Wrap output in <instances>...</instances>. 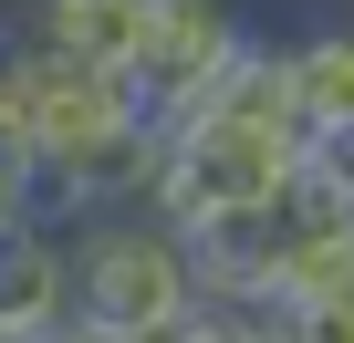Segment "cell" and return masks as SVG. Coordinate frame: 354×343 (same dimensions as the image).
Listing matches in <instances>:
<instances>
[{
	"instance_id": "cell-1",
	"label": "cell",
	"mask_w": 354,
	"mask_h": 343,
	"mask_svg": "<svg viewBox=\"0 0 354 343\" xmlns=\"http://www.w3.org/2000/svg\"><path fill=\"white\" fill-rule=\"evenodd\" d=\"M292 177V125H261V115H188V125H167L156 146V177H146V219L167 229H188L209 208H261L281 198Z\"/></svg>"
},
{
	"instance_id": "cell-2",
	"label": "cell",
	"mask_w": 354,
	"mask_h": 343,
	"mask_svg": "<svg viewBox=\"0 0 354 343\" xmlns=\"http://www.w3.org/2000/svg\"><path fill=\"white\" fill-rule=\"evenodd\" d=\"M63 271H73V312L84 322H125L156 333L177 302H188V260H177V229L146 208H94L63 229Z\"/></svg>"
},
{
	"instance_id": "cell-3",
	"label": "cell",
	"mask_w": 354,
	"mask_h": 343,
	"mask_svg": "<svg viewBox=\"0 0 354 343\" xmlns=\"http://www.w3.org/2000/svg\"><path fill=\"white\" fill-rule=\"evenodd\" d=\"M230 42H240V0H156V11H146V42L115 63L125 115L156 125V135L188 125V115H209V84H219Z\"/></svg>"
},
{
	"instance_id": "cell-4",
	"label": "cell",
	"mask_w": 354,
	"mask_h": 343,
	"mask_svg": "<svg viewBox=\"0 0 354 343\" xmlns=\"http://www.w3.org/2000/svg\"><path fill=\"white\" fill-rule=\"evenodd\" d=\"M281 260H271V291L261 312H313V302H354V208L281 177Z\"/></svg>"
},
{
	"instance_id": "cell-5",
	"label": "cell",
	"mask_w": 354,
	"mask_h": 343,
	"mask_svg": "<svg viewBox=\"0 0 354 343\" xmlns=\"http://www.w3.org/2000/svg\"><path fill=\"white\" fill-rule=\"evenodd\" d=\"M177 260H188V291H230V302H261L271 291V260H281V208H209L177 229Z\"/></svg>"
},
{
	"instance_id": "cell-6",
	"label": "cell",
	"mask_w": 354,
	"mask_h": 343,
	"mask_svg": "<svg viewBox=\"0 0 354 343\" xmlns=\"http://www.w3.org/2000/svg\"><path fill=\"white\" fill-rule=\"evenodd\" d=\"M73 312V271H63V229L42 219H11L0 229V343L11 333H42Z\"/></svg>"
},
{
	"instance_id": "cell-7",
	"label": "cell",
	"mask_w": 354,
	"mask_h": 343,
	"mask_svg": "<svg viewBox=\"0 0 354 343\" xmlns=\"http://www.w3.org/2000/svg\"><path fill=\"white\" fill-rule=\"evenodd\" d=\"M146 11L156 0H21V32L53 42V52H73V63H94V73H115L146 42Z\"/></svg>"
},
{
	"instance_id": "cell-8",
	"label": "cell",
	"mask_w": 354,
	"mask_h": 343,
	"mask_svg": "<svg viewBox=\"0 0 354 343\" xmlns=\"http://www.w3.org/2000/svg\"><path fill=\"white\" fill-rule=\"evenodd\" d=\"M292 115H302V125L354 115V21H313V32H292Z\"/></svg>"
},
{
	"instance_id": "cell-9",
	"label": "cell",
	"mask_w": 354,
	"mask_h": 343,
	"mask_svg": "<svg viewBox=\"0 0 354 343\" xmlns=\"http://www.w3.org/2000/svg\"><path fill=\"white\" fill-rule=\"evenodd\" d=\"M271 333V312L261 302H230V291H188V302H177L146 343H261Z\"/></svg>"
},
{
	"instance_id": "cell-10",
	"label": "cell",
	"mask_w": 354,
	"mask_h": 343,
	"mask_svg": "<svg viewBox=\"0 0 354 343\" xmlns=\"http://www.w3.org/2000/svg\"><path fill=\"white\" fill-rule=\"evenodd\" d=\"M292 177L354 208V115H333V125H302V135H292Z\"/></svg>"
},
{
	"instance_id": "cell-11",
	"label": "cell",
	"mask_w": 354,
	"mask_h": 343,
	"mask_svg": "<svg viewBox=\"0 0 354 343\" xmlns=\"http://www.w3.org/2000/svg\"><path fill=\"white\" fill-rule=\"evenodd\" d=\"M53 343H146V333H125V322H84V312H63V333Z\"/></svg>"
},
{
	"instance_id": "cell-12",
	"label": "cell",
	"mask_w": 354,
	"mask_h": 343,
	"mask_svg": "<svg viewBox=\"0 0 354 343\" xmlns=\"http://www.w3.org/2000/svg\"><path fill=\"white\" fill-rule=\"evenodd\" d=\"M261 343H302V333H292V322H281V312H271V333H261Z\"/></svg>"
},
{
	"instance_id": "cell-13",
	"label": "cell",
	"mask_w": 354,
	"mask_h": 343,
	"mask_svg": "<svg viewBox=\"0 0 354 343\" xmlns=\"http://www.w3.org/2000/svg\"><path fill=\"white\" fill-rule=\"evenodd\" d=\"M11 219H21V198H11V188H0V229H11Z\"/></svg>"
}]
</instances>
